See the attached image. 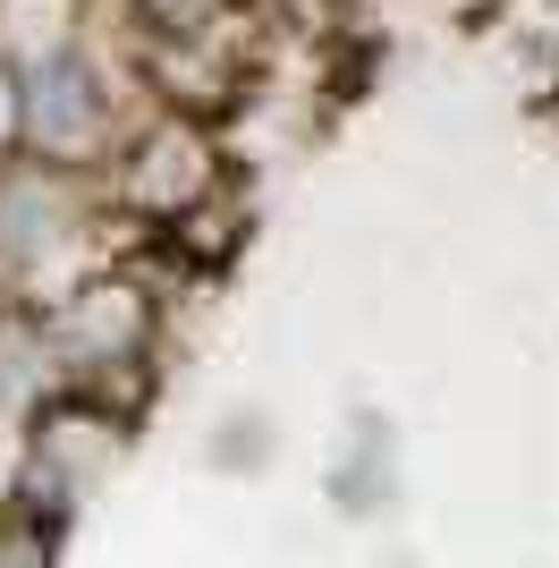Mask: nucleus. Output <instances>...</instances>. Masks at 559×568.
<instances>
[{
	"mask_svg": "<svg viewBox=\"0 0 559 568\" xmlns=\"http://www.w3.org/2000/svg\"><path fill=\"white\" fill-rule=\"evenodd\" d=\"M26 119H34V136H43V144H85L93 136L102 85H93V69L77 60V51H60V60L34 69V102H26Z\"/></svg>",
	"mask_w": 559,
	"mask_h": 568,
	"instance_id": "nucleus-1",
	"label": "nucleus"
}]
</instances>
